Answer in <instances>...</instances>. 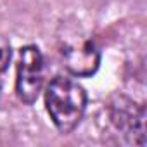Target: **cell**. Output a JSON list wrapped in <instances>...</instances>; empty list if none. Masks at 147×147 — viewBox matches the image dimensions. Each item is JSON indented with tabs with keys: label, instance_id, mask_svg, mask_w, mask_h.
Wrapping results in <instances>:
<instances>
[{
	"label": "cell",
	"instance_id": "1",
	"mask_svg": "<svg viewBox=\"0 0 147 147\" xmlns=\"http://www.w3.org/2000/svg\"><path fill=\"white\" fill-rule=\"evenodd\" d=\"M47 111L59 131H73L83 118L87 107L85 90L71 78H54L45 92Z\"/></svg>",
	"mask_w": 147,
	"mask_h": 147
},
{
	"label": "cell",
	"instance_id": "2",
	"mask_svg": "<svg viewBox=\"0 0 147 147\" xmlns=\"http://www.w3.org/2000/svg\"><path fill=\"white\" fill-rule=\"evenodd\" d=\"M61 55L69 73L75 76H90L99 69L100 54L92 38L82 35L62 38Z\"/></svg>",
	"mask_w": 147,
	"mask_h": 147
},
{
	"label": "cell",
	"instance_id": "3",
	"mask_svg": "<svg viewBox=\"0 0 147 147\" xmlns=\"http://www.w3.org/2000/svg\"><path fill=\"white\" fill-rule=\"evenodd\" d=\"M43 82V55L36 45H26L19 52L16 92L24 104H33Z\"/></svg>",
	"mask_w": 147,
	"mask_h": 147
},
{
	"label": "cell",
	"instance_id": "4",
	"mask_svg": "<svg viewBox=\"0 0 147 147\" xmlns=\"http://www.w3.org/2000/svg\"><path fill=\"white\" fill-rule=\"evenodd\" d=\"M111 121L130 138V142L145 144V109L126 97H116L111 102Z\"/></svg>",
	"mask_w": 147,
	"mask_h": 147
},
{
	"label": "cell",
	"instance_id": "5",
	"mask_svg": "<svg viewBox=\"0 0 147 147\" xmlns=\"http://www.w3.org/2000/svg\"><path fill=\"white\" fill-rule=\"evenodd\" d=\"M9 61H11V43L4 36H0V73L7 69Z\"/></svg>",
	"mask_w": 147,
	"mask_h": 147
},
{
	"label": "cell",
	"instance_id": "6",
	"mask_svg": "<svg viewBox=\"0 0 147 147\" xmlns=\"http://www.w3.org/2000/svg\"><path fill=\"white\" fill-rule=\"evenodd\" d=\"M0 90H2V82H0Z\"/></svg>",
	"mask_w": 147,
	"mask_h": 147
}]
</instances>
